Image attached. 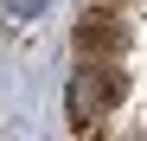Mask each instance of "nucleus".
<instances>
[{
    "instance_id": "f257e3e1",
    "label": "nucleus",
    "mask_w": 147,
    "mask_h": 141,
    "mask_svg": "<svg viewBox=\"0 0 147 141\" xmlns=\"http://www.w3.org/2000/svg\"><path fill=\"white\" fill-rule=\"evenodd\" d=\"M70 45H77V58H83V64H121V58H128V45H134V26H128V19H115V13L83 7V19H77V32H70Z\"/></svg>"
}]
</instances>
